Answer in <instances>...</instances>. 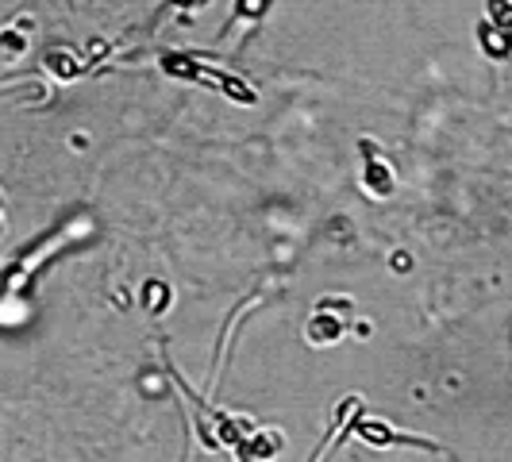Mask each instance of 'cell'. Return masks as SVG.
<instances>
[{
	"instance_id": "30bf717a",
	"label": "cell",
	"mask_w": 512,
	"mask_h": 462,
	"mask_svg": "<svg viewBox=\"0 0 512 462\" xmlns=\"http://www.w3.org/2000/svg\"><path fill=\"white\" fill-rule=\"evenodd\" d=\"M178 8H185V12H193V8H201V4H208V0H174Z\"/></svg>"
},
{
	"instance_id": "52a82bcc",
	"label": "cell",
	"mask_w": 512,
	"mask_h": 462,
	"mask_svg": "<svg viewBox=\"0 0 512 462\" xmlns=\"http://www.w3.org/2000/svg\"><path fill=\"white\" fill-rule=\"evenodd\" d=\"M486 24L512 35V0H486Z\"/></svg>"
},
{
	"instance_id": "3957f363",
	"label": "cell",
	"mask_w": 512,
	"mask_h": 462,
	"mask_svg": "<svg viewBox=\"0 0 512 462\" xmlns=\"http://www.w3.org/2000/svg\"><path fill=\"white\" fill-rule=\"evenodd\" d=\"M478 43H482V54H489L493 62H505V58H512V35L509 31H501V27L493 24H478Z\"/></svg>"
},
{
	"instance_id": "9c48e42d",
	"label": "cell",
	"mask_w": 512,
	"mask_h": 462,
	"mask_svg": "<svg viewBox=\"0 0 512 462\" xmlns=\"http://www.w3.org/2000/svg\"><path fill=\"white\" fill-rule=\"evenodd\" d=\"M162 305H166V285H158V282H154V285H151V308H154V312H158V308H162Z\"/></svg>"
},
{
	"instance_id": "277c9868",
	"label": "cell",
	"mask_w": 512,
	"mask_h": 462,
	"mask_svg": "<svg viewBox=\"0 0 512 462\" xmlns=\"http://www.w3.org/2000/svg\"><path fill=\"white\" fill-rule=\"evenodd\" d=\"M343 339V324L335 320L332 312L324 316V312H316L312 320H308V343L312 347H328V343H339Z\"/></svg>"
},
{
	"instance_id": "6da1fadb",
	"label": "cell",
	"mask_w": 512,
	"mask_h": 462,
	"mask_svg": "<svg viewBox=\"0 0 512 462\" xmlns=\"http://www.w3.org/2000/svg\"><path fill=\"white\" fill-rule=\"evenodd\" d=\"M158 66H162V74L170 77H181V81H197V85H208V89H216V93H224L228 101H239V104H255V89L251 85H243V77H231L224 70H212L205 66L197 54H162L158 58Z\"/></svg>"
},
{
	"instance_id": "7a4b0ae2",
	"label": "cell",
	"mask_w": 512,
	"mask_h": 462,
	"mask_svg": "<svg viewBox=\"0 0 512 462\" xmlns=\"http://www.w3.org/2000/svg\"><path fill=\"white\" fill-rule=\"evenodd\" d=\"M359 154H362V189L374 197V201H385V197H393V189H397V181H393V166H389V158L378 151V143L374 139H359Z\"/></svg>"
},
{
	"instance_id": "8992f818",
	"label": "cell",
	"mask_w": 512,
	"mask_h": 462,
	"mask_svg": "<svg viewBox=\"0 0 512 462\" xmlns=\"http://www.w3.org/2000/svg\"><path fill=\"white\" fill-rule=\"evenodd\" d=\"M47 70H54L62 81H74V77L85 74V62L74 58V54H66V51H51L47 54Z\"/></svg>"
},
{
	"instance_id": "ba28073f",
	"label": "cell",
	"mask_w": 512,
	"mask_h": 462,
	"mask_svg": "<svg viewBox=\"0 0 512 462\" xmlns=\"http://www.w3.org/2000/svg\"><path fill=\"white\" fill-rule=\"evenodd\" d=\"M0 47L8 54H24L27 51V39L16 31V27H8V31H0Z\"/></svg>"
},
{
	"instance_id": "5b68a950",
	"label": "cell",
	"mask_w": 512,
	"mask_h": 462,
	"mask_svg": "<svg viewBox=\"0 0 512 462\" xmlns=\"http://www.w3.org/2000/svg\"><path fill=\"white\" fill-rule=\"evenodd\" d=\"M274 0H231V16L235 20H247V24H262L270 16Z\"/></svg>"
},
{
	"instance_id": "8fae6325",
	"label": "cell",
	"mask_w": 512,
	"mask_h": 462,
	"mask_svg": "<svg viewBox=\"0 0 512 462\" xmlns=\"http://www.w3.org/2000/svg\"><path fill=\"white\" fill-rule=\"evenodd\" d=\"M0 235H4V205H0Z\"/></svg>"
}]
</instances>
